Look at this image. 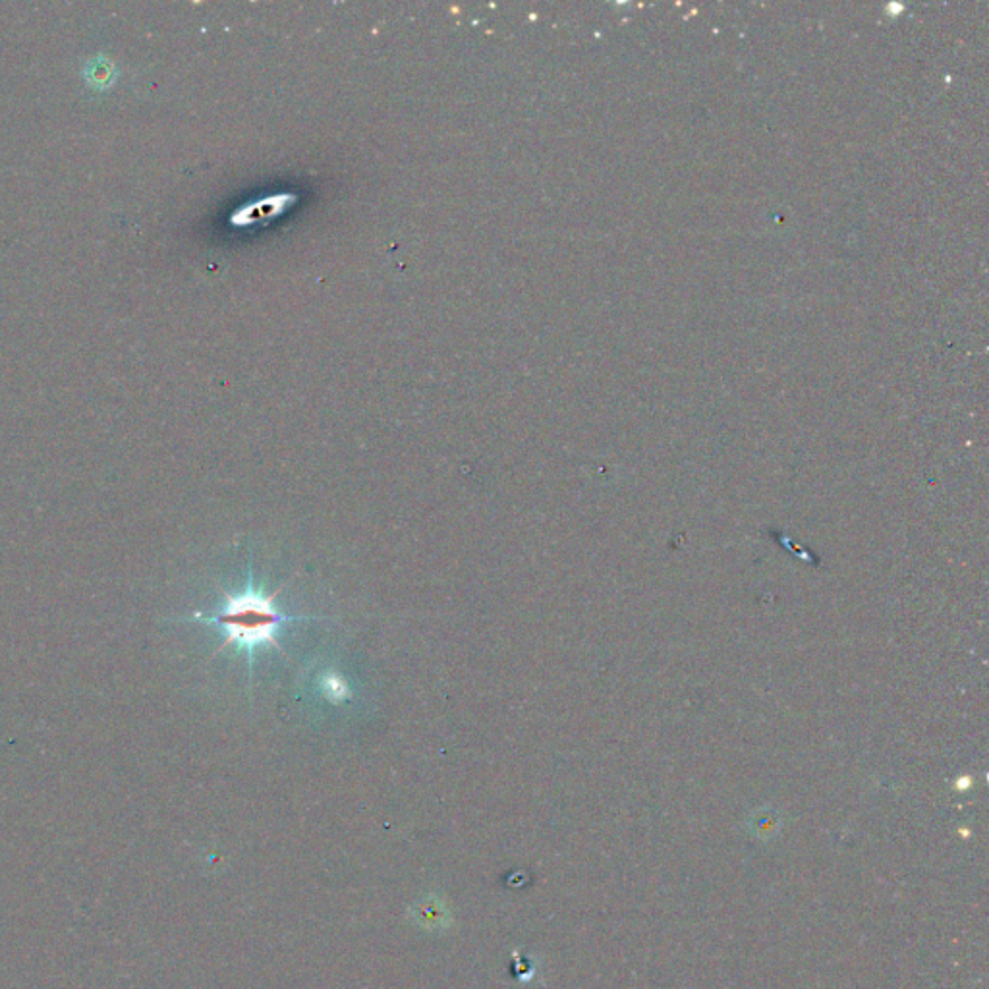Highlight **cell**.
I'll use <instances>...</instances> for the list:
<instances>
[{
  "mask_svg": "<svg viewBox=\"0 0 989 989\" xmlns=\"http://www.w3.org/2000/svg\"><path fill=\"white\" fill-rule=\"evenodd\" d=\"M323 690H325V692H329L331 700H337V702L344 700L346 696H350V692L346 690V684H344L339 677H335V675L327 679L325 686H323Z\"/></svg>",
  "mask_w": 989,
  "mask_h": 989,
  "instance_id": "cell-2",
  "label": "cell"
},
{
  "mask_svg": "<svg viewBox=\"0 0 989 989\" xmlns=\"http://www.w3.org/2000/svg\"><path fill=\"white\" fill-rule=\"evenodd\" d=\"M311 617L302 615H286L275 607V595H267L254 586L252 570L246 592L242 594H227L223 605L213 615L196 613L188 621H198L201 624L215 626L223 632V648L234 646L236 650L246 651L250 659V671L254 665L255 651L265 646L279 648L277 634L286 622L306 621Z\"/></svg>",
  "mask_w": 989,
  "mask_h": 989,
  "instance_id": "cell-1",
  "label": "cell"
}]
</instances>
